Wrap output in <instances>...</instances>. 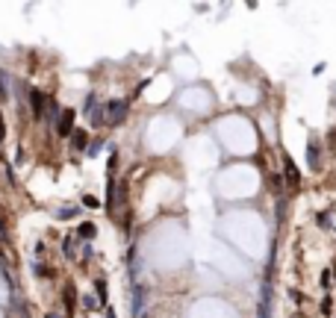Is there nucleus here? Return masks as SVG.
I'll return each instance as SVG.
<instances>
[{
	"mask_svg": "<svg viewBox=\"0 0 336 318\" xmlns=\"http://www.w3.org/2000/svg\"><path fill=\"white\" fill-rule=\"evenodd\" d=\"M307 165H310L312 171L322 168V141L316 139V136H310V141H307Z\"/></svg>",
	"mask_w": 336,
	"mask_h": 318,
	"instance_id": "nucleus-1",
	"label": "nucleus"
},
{
	"mask_svg": "<svg viewBox=\"0 0 336 318\" xmlns=\"http://www.w3.org/2000/svg\"><path fill=\"white\" fill-rule=\"evenodd\" d=\"M283 183H286L289 188H298L301 186V171H298V165L292 162L289 156H283Z\"/></svg>",
	"mask_w": 336,
	"mask_h": 318,
	"instance_id": "nucleus-2",
	"label": "nucleus"
},
{
	"mask_svg": "<svg viewBox=\"0 0 336 318\" xmlns=\"http://www.w3.org/2000/svg\"><path fill=\"white\" fill-rule=\"evenodd\" d=\"M109 112V124H118V121H124V115H127V103L124 100H112V103L107 106Z\"/></svg>",
	"mask_w": 336,
	"mask_h": 318,
	"instance_id": "nucleus-3",
	"label": "nucleus"
},
{
	"mask_svg": "<svg viewBox=\"0 0 336 318\" xmlns=\"http://www.w3.org/2000/svg\"><path fill=\"white\" fill-rule=\"evenodd\" d=\"M71 121H74L71 112H62V124H59V133H62V136H65V133L71 130Z\"/></svg>",
	"mask_w": 336,
	"mask_h": 318,
	"instance_id": "nucleus-4",
	"label": "nucleus"
},
{
	"mask_svg": "<svg viewBox=\"0 0 336 318\" xmlns=\"http://www.w3.org/2000/svg\"><path fill=\"white\" fill-rule=\"evenodd\" d=\"M319 309H322V315H330V312H333V301H330V298H322V306H319Z\"/></svg>",
	"mask_w": 336,
	"mask_h": 318,
	"instance_id": "nucleus-5",
	"label": "nucleus"
},
{
	"mask_svg": "<svg viewBox=\"0 0 336 318\" xmlns=\"http://www.w3.org/2000/svg\"><path fill=\"white\" fill-rule=\"evenodd\" d=\"M271 188H275V195H280V188H283V177H271Z\"/></svg>",
	"mask_w": 336,
	"mask_h": 318,
	"instance_id": "nucleus-6",
	"label": "nucleus"
},
{
	"mask_svg": "<svg viewBox=\"0 0 336 318\" xmlns=\"http://www.w3.org/2000/svg\"><path fill=\"white\" fill-rule=\"evenodd\" d=\"M330 277H333L330 271H324V274H322V286H324V289H330V283H333V280H330Z\"/></svg>",
	"mask_w": 336,
	"mask_h": 318,
	"instance_id": "nucleus-7",
	"label": "nucleus"
},
{
	"mask_svg": "<svg viewBox=\"0 0 336 318\" xmlns=\"http://www.w3.org/2000/svg\"><path fill=\"white\" fill-rule=\"evenodd\" d=\"M327 141H330V147H336V130L330 133V139H327Z\"/></svg>",
	"mask_w": 336,
	"mask_h": 318,
	"instance_id": "nucleus-8",
	"label": "nucleus"
}]
</instances>
